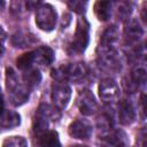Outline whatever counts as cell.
Segmentation results:
<instances>
[{"mask_svg": "<svg viewBox=\"0 0 147 147\" xmlns=\"http://www.w3.org/2000/svg\"><path fill=\"white\" fill-rule=\"evenodd\" d=\"M119 32L116 26H109L101 36L96 53L100 65L108 70H118L121 62L117 56Z\"/></svg>", "mask_w": 147, "mask_h": 147, "instance_id": "obj_1", "label": "cell"}, {"mask_svg": "<svg viewBox=\"0 0 147 147\" xmlns=\"http://www.w3.org/2000/svg\"><path fill=\"white\" fill-rule=\"evenodd\" d=\"M87 75V67L83 62L63 64L52 70V76L60 82H79Z\"/></svg>", "mask_w": 147, "mask_h": 147, "instance_id": "obj_2", "label": "cell"}, {"mask_svg": "<svg viewBox=\"0 0 147 147\" xmlns=\"http://www.w3.org/2000/svg\"><path fill=\"white\" fill-rule=\"evenodd\" d=\"M90 40V24L85 18H78L75 33H74V39L70 44V49L72 53H83Z\"/></svg>", "mask_w": 147, "mask_h": 147, "instance_id": "obj_3", "label": "cell"}, {"mask_svg": "<svg viewBox=\"0 0 147 147\" xmlns=\"http://www.w3.org/2000/svg\"><path fill=\"white\" fill-rule=\"evenodd\" d=\"M57 22V15L55 9L51 5H42L38 7L36 11V24L42 31L49 32L55 29Z\"/></svg>", "mask_w": 147, "mask_h": 147, "instance_id": "obj_4", "label": "cell"}, {"mask_svg": "<svg viewBox=\"0 0 147 147\" xmlns=\"http://www.w3.org/2000/svg\"><path fill=\"white\" fill-rule=\"evenodd\" d=\"M71 98V88L64 82L56 80V83L52 86V100L56 109L62 110L64 109Z\"/></svg>", "mask_w": 147, "mask_h": 147, "instance_id": "obj_5", "label": "cell"}, {"mask_svg": "<svg viewBox=\"0 0 147 147\" xmlns=\"http://www.w3.org/2000/svg\"><path fill=\"white\" fill-rule=\"evenodd\" d=\"M146 83V69L142 65H136L130 75L123 79V86L127 93L136 92L139 87L144 86Z\"/></svg>", "mask_w": 147, "mask_h": 147, "instance_id": "obj_6", "label": "cell"}, {"mask_svg": "<svg viewBox=\"0 0 147 147\" xmlns=\"http://www.w3.org/2000/svg\"><path fill=\"white\" fill-rule=\"evenodd\" d=\"M77 107L83 115H94L98 110V103L93 93L88 90H83L77 96Z\"/></svg>", "mask_w": 147, "mask_h": 147, "instance_id": "obj_7", "label": "cell"}, {"mask_svg": "<svg viewBox=\"0 0 147 147\" xmlns=\"http://www.w3.org/2000/svg\"><path fill=\"white\" fill-rule=\"evenodd\" d=\"M99 95L105 102H114L119 95V87L113 78H106L99 84Z\"/></svg>", "mask_w": 147, "mask_h": 147, "instance_id": "obj_8", "label": "cell"}, {"mask_svg": "<svg viewBox=\"0 0 147 147\" xmlns=\"http://www.w3.org/2000/svg\"><path fill=\"white\" fill-rule=\"evenodd\" d=\"M144 36V29L137 18H127L124 25V37L131 45H137Z\"/></svg>", "mask_w": 147, "mask_h": 147, "instance_id": "obj_9", "label": "cell"}, {"mask_svg": "<svg viewBox=\"0 0 147 147\" xmlns=\"http://www.w3.org/2000/svg\"><path fill=\"white\" fill-rule=\"evenodd\" d=\"M69 134L70 137L78 140H87L92 136V125L84 119H76L69 125Z\"/></svg>", "mask_w": 147, "mask_h": 147, "instance_id": "obj_10", "label": "cell"}, {"mask_svg": "<svg viewBox=\"0 0 147 147\" xmlns=\"http://www.w3.org/2000/svg\"><path fill=\"white\" fill-rule=\"evenodd\" d=\"M136 119V110L131 101L124 99L118 105V121L123 125H129Z\"/></svg>", "mask_w": 147, "mask_h": 147, "instance_id": "obj_11", "label": "cell"}, {"mask_svg": "<svg viewBox=\"0 0 147 147\" xmlns=\"http://www.w3.org/2000/svg\"><path fill=\"white\" fill-rule=\"evenodd\" d=\"M33 54H34V63L42 67H47L52 64L55 59L54 51L48 46L38 47L36 51H33Z\"/></svg>", "mask_w": 147, "mask_h": 147, "instance_id": "obj_12", "label": "cell"}, {"mask_svg": "<svg viewBox=\"0 0 147 147\" xmlns=\"http://www.w3.org/2000/svg\"><path fill=\"white\" fill-rule=\"evenodd\" d=\"M94 14L99 21L106 22L111 16V1L108 0H98L94 3Z\"/></svg>", "mask_w": 147, "mask_h": 147, "instance_id": "obj_13", "label": "cell"}, {"mask_svg": "<svg viewBox=\"0 0 147 147\" xmlns=\"http://www.w3.org/2000/svg\"><path fill=\"white\" fill-rule=\"evenodd\" d=\"M21 124V116L13 110H6L0 114V126L2 129L16 127Z\"/></svg>", "mask_w": 147, "mask_h": 147, "instance_id": "obj_14", "label": "cell"}, {"mask_svg": "<svg viewBox=\"0 0 147 147\" xmlns=\"http://www.w3.org/2000/svg\"><path fill=\"white\" fill-rule=\"evenodd\" d=\"M30 90L23 84H18L13 91H10V100L14 106H21L29 99V92Z\"/></svg>", "mask_w": 147, "mask_h": 147, "instance_id": "obj_15", "label": "cell"}, {"mask_svg": "<svg viewBox=\"0 0 147 147\" xmlns=\"http://www.w3.org/2000/svg\"><path fill=\"white\" fill-rule=\"evenodd\" d=\"M41 80V75L39 72L38 69H34V68H30V69H26L24 70V74H23V83L24 85L31 90L36 86L39 85Z\"/></svg>", "mask_w": 147, "mask_h": 147, "instance_id": "obj_16", "label": "cell"}, {"mask_svg": "<svg viewBox=\"0 0 147 147\" xmlns=\"http://www.w3.org/2000/svg\"><path fill=\"white\" fill-rule=\"evenodd\" d=\"M36 41V39L33 38L32 34L30 33H26V32H17L16 34L13 36V39H11V42L15 47H28L30 45H32L33 42Z\"/></svg>", "mask_w": 147, "mask_h": 147, "instance_id": "obj_17", "label": "cell"}, {"mask_svg": "<svg viewBox=\"0 0 147 147\" xmlns=\"http://www.w3.org/2000/svg\"><path fill=\"white\" fill-rule=\"evenodd\" d=\"M38 144L40 146H60V140H59V134L56 131H46L39 137Z\"/></svg>", "mask_w": 147, "mask_h": 147, "instance_id": "obj_18", "label": "cell"}, {"mask_svg": "<svg viewBox=\"0 0 147 147\" xmlns=\"http://www.w3.org/2000/svg\"><path fill=\"white\" fill-rule=\"evenodd\" d=\"M107 142L109 145H114V146H124L127 145V137L125 134V132L118 130V131H114L110 132L107 137Z\"/></svg>", "mask_w": 147, "mask_h": 147, "instance_id": "obj_19", "label": "cell"}, {"mask_svg": "<svg viewBox=\"0 0 147 147\" xmlns=\"http://www.w3.org/2000/svg\"><path fill=\"white\" fill-rule=\"evenodd\" d=\"M34 63V54L33 52H28V53H24L22 54L21 56L17 57L16 60V64L17 67L21 69V70H26V69H30L32 68Z\"/></svg>", "mask_w": 147, "mask_h": 147, "instance_id": "obj_20", "label": "cell"}, {"mask_svg": "<svg viewBox=\"0 0 147 147\" xmlns=\"http://www.w3.org/2000/svg\"><path fill=\"white\" fill-rule=\"evenodd\" d=\"M20 83L18 80V77L16 75V72L14 71L13 68H7L6 69V87H7V91L10 92L13 91Z\"/></svg>", "mask_w": 147, "mask_h": 147, "instance_id": "obj_21", "label": "cell"}, {"mask_svg": "<svg viewBox=\"0 0 147 147\" xmlns=\"http://www.w3.org/2000/svg\"><path fill=\"white\" fill-rule=\"evenodd\" d=\"M132 11V0H122L118 5L117 14L122 20H127Z\"/></svg>", "mask_w": 147, "mask_h": 147, "instance_id": "obj_22", "label": "cell"}, {"mask_svg": "<svg viewBox=\"0 0 147 147\" xmlns=\"http://www.w3.org/2000/svg\"><path fill=\"white\" fill-rule=\"evenodd\" d=\"M2 146H8V147H24V146H28V141L23 137L15 136V137L7 138L2 142Z\"/></svg>", "mask_w": 147, "mask_h": 147, "instance_id": "obj_23", "label": "cell"}, {"mask_svg": "<svg viewBox=\"0 0 147 147\" xmlns=\"http://www.w3.org/2000/svg\"><path fill=\"white\" fill-rule=\"evenodd\" d=\"M88 0H68V6L71 10L77 14H83L85 11Z\"/></svg>", "mask_w": 147, "mask_h": 147, "instance_id": "obj_24", "label": "cell"}, {"mask_svg": "<svg viewBox=\"0 0 147 147\" xmlns=\"http://www.w3.org/2000/svg\"><path fill=\"white\" fill-rule=\"evenodd\" d=\"M41 0H25V7L28 10H33L40 5Z\"/></svg>", "mask_w": 147, "mask_h": 147, "instance_id": "obj_25", "label": "cell"}, {"mask_svg": "<svg viewBox=\"0 0 147 147\" xmlns=\"http://www.w3.org/2000/svg\"><path fill=\"white\" fill-rule=\"evenodd\" d=\"M5 40H6V34H5V31L2 30V28L0 26V56L5 52Z\"/></svg>", "mask_w": 147, "mask_h": 147, "instance_id": "obj_26", "label": "cell"}, {"mask_svg": "<svg viewBox=\"0 0 147 147\" xmlns=\"http://www.w3.org/2000/svg\"><path fill=\"white\" fill-rule=\"evenodd\" d=\"M3 111V100H2V96L0 95V114Z\"/></svg>", "mask_w": 147, "mask_h": 147, "instance_id": "obj_27", "label": "cell"}, {"mask_svg": "<svg viewBox=\"0 0 147 147\" xmlns=\"http://www.w3.org/2000/svg\"><path fill=\"white\" fill-rule=\"evenodd\" d=\"M5 3H6V0H0V9L5 7Z\"/></svg>", "mask_w": 147, "mask_h": 147, "instance_id": "obj_28", "label": "cell"}, {"mask_svg": "<svg viewBox=\"0 0 147 147\" xmlns=\"http://www.w3.org/2000/svg\"><path fill=\"white\" fill-rule=\"evenodd\" d=\"M108 1H114V0H108Z\"/></svg>", "mask_w": 147, "mask_h": 147, "instance_id": "obj_29", "label": "cell"}]
</instances>
